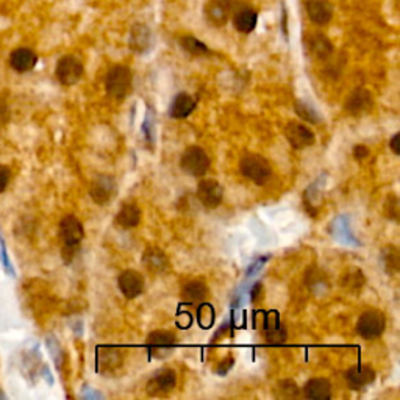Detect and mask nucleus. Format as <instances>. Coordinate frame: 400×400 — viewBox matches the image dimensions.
Masks as SVG:
<instances>
[{
	"label": "nucleus",
	"mask_w": 400,
	"mask_h": 400,
	"mask_svg": "<svg viewBox=\"0 0 400 400\" xmlns=\"http://www.w3.org/2000/svg\"><path fill=\"white\" fill-rule=\"evenodd\" d=\"M60 238L63 241V258L66 263H71L74 260L75 253L78 250V246L84 238V230L82 222L78 221L75 216H66L61 219L60 222Z\"/></svg>",
	"instance_id": "obj_1"
},
{
	"label": "nucleus",
	"mask_w": 400,
	"mask_h": 400,
	"mask_svg": "<svg viewBox=\"0 0 400 400\" xmlns=\"http://www.w3.org/2000/svg\"><path fill=\"white\" fill-rule=\"evenodd\" d=\"M133 75L130 67L127 66H113L105 78V88L110 97L116 100L126 99L132 91Z\"/></svg>",
	"instance_id": "obj_2"
},
{
	"label": "nucleus",
	"mask_w": 400,
	"mask_h": 400,
	"mask_svg": "<svg viewBox=\"0 0 400 400\" xmlns=\"http://www.w3.org/2000/svg\"><path fill=\"white\" fill-rule=\"evenodd\" d=\"M239 171L247 180L258 187L266 185L272 177V167L269 161L258 154H247L239 163Z\"/></svg>",
	"instance_id": "obj_3"
},
{
	"label": "nucleus",
	"mask_w": 400,
	"mask_h": 400,
	"mask_svg": "<svg viewBox=\"0 0 400 400\" xmlns=\"http://www.w3.org/2000/svg\"><path fill=\"white\" fill-rule=\"evenodd\" d=\"M180 166L183 172H187L191 177H202L205 176L208 169H210V156L207 152L197 145H191L183 152L182 158H180Z\"/></svg>",
	"instance_id": "obj_4"
},
{
	"label": "nucleus",
	"mask_w": 400,
	"mask_h": 400,
	"mask_svg": "<svg viewBox=\"0 0 400 400\" xmlns=\"http://www.w3.org/2000/svg\"><path fill=\"white\" fill-rule=\"evenodd\" d=\"M385 325L386 320L383 313L377 311V309H369V311H364L360 316L357 322V331L363 340H377L385 331Z\"/></svg>",
	"instance_id": "obj_5"
},
{
	"label": "nucleus",
	"mask_w": 400,
	"mask_h": 400,
	"mask_svg": "<svg viewBox=\"0 0 400 400\" xmlns=\"http://www.w3.org/2000/svg\"><path fill=\"white\" fill-rule=\"evenodd\" d=\"M55 75L58 78V82L64 86H72L80 82L83 77V64L82 61L74 55H66L63 58H60L56 63Z\"/></svg>",
	"instance_id": "obj_6"
},
{
	"label": "nucleus",
	"mask_w": 400,
	"mask_h": 400,
	"mask_svg": "<svg viewBox=\"0 0 400 400\" xmlns=\"http://www.w3.org/2000/svg\"><path fill=\"white\" fill-rule=\"evenodd\" d=\"M177 386V374L174 369L163 368L150 377L145 385V392L152 397H161L171 392Z\"/></svg>",
	"instance_id": "obj_7"
},
{
	"label": "nucleus",
	"mask_w": 400,
	"mask_h": 400,
	"mask_svg": "<svg viewBox=\"0 0 400 400\" xmlns=\"http://www.w3.org/2000/svg\"><path fill=\"white\" fill-rule=\"evenodd\" d=\"M177 346V336L169 330H155L148 336V347L154 358H166Z\"/></svg>",
	"instance_id": "obj_8"
},
{
	"label": "nucleus",
	"mask_w": 400,
	"mask_h": 400,
	"mask_svg": "<svg viewBox=\"0 0 400 400\" xmlns=\"http://www.w3.org/2000/svg\"><path fill=\"white\" fill-rule=\"evenodd\" d=\"M197 199L207 208H216L222 204L224 188L213 178H204L197 185Z\"/></svg>",
	"instance_id": "obj_9"
},
{
	"label": "nucleus",
	"mask_w": 400,
	"mask_h": 400,
	"mask_svg": "<svg viewBox=\"0 0 400 400\" xmlns=\"http://www.w3.org/2000/svg\"><path fill=\"white\" fill-rule=\"evenodd\" d=\"M117 194L116 180L110 176H99L91 183L89 196L97 205H106Z\"/></svg>",
	"instance_id": "obj_10"
},
{
	"label": "nucleus",
	"mask_w": 400,
	"mask_h": 400,
	"mask_svg": "<svg viewBox=\"0 0 400 400\" xmlns=\"http://www.w3.org/2000/svg\"><path fill=\"white\" fill-rule=\"evenodd\" d=\"M285 137L294 149H305L316 143L314 133L309 130L307 126H302L301 122H296V121H291L286 123Z\"/></svg>",
	"instance_id": "obj_11"
},
{
	"label": "nucleus",
	"mask_w": 400,
	"mask_h": 400,
	"mask_svg": "<svg viewBox=\"0 0 400 400\" xmlns=\"http://www.w3.org/2000/svg\"><path fill=\"white\" fill-rule=\"evenodd\" d=\"M263 333L269 344H283L288 331L280 322L277 311H269L263 316Z\"/></svg>",
	"instance_id": "obj_12"
},
{
	"label": "nucleus",
	"mask_w": 400,
	"mask_h": 400,
	"mask_svg": "<svg viewBox=\"0 0 400 400\" xmlns=\"http://www.w3.org/2000/svg\"><path fill=\"white\" fill-rule=\"evenodd\" d=\"M117 285L123 296L127 298H134L143 294L144 291V277L138 270L127 269L121 272L119 279H117Z\"/></svg>",
	"instance_id": "obj_13"
},
{
	"label": "nucleus",
	"mask_w": 400,
	"mask_h": 400,
	"mask_svg": "<svg viewBox=\"0 0 400 400\" xmlns=\"http://www.w3.org/2000/svg\"><path fill=\"white\" fill-rule=\"evenodd\" d=\"M373 106H374L373 94H370L368 89L358 88V89H355L351 95H349L344 108L349 115L362 116L373 110Z\"/></svg>",
	"instance_id": "obj_14"
},
{
	"label": "nucleus",
	"mask_w": 400,
	"mask_h": 400,
	"mask_svg": "<svg viewBox=\"0 0 400 400\" xmlns=\"http://www.w3.org/2000/svg\"><path fill=\"white\" fill-rule=\"evenodd\" d=\"M308 18L316 25H327L333 18V7L330 0H305Z\"/></svg>",
	"instance_id": "obj_15"
},
{
	"label": "nucleus",
	"mask_w": 400,
	"mask_h": 400,
	"mask_svg": "<svg viewBox=\"0 0 400 400\" xmlns=\"http://www.w3.org/2000/svg\"><path fill=\"white\" fill-rule=\"evenodd\" d=\"M346 381L351 390H363L375 381V370L369 366H353L346 373Z\"/></svg>",
	"instance_id": "obj_16"
},
{
	"label": "nucleus",
	"mask_w": 400,
	"mask_h": 400,
	"mask_svg": "<svg viewBox=\"0 0 400 400\" xmlns=\"http://www.w3.org/2000/svg\"><path fill=\"white\" fill-rule=\"evenodd\" d=\"M36 63L38 55L33 52L32 49L19 47L13 50V54L10 55V66L13 67L16 72H21V74L32 71L33 67L36 66Z\"/></svg>",
	"instance_id": "obj_17"
},
{
	"label": "nucleus",
	"mask_w": 400,
	"mask_h": 400,
	"mask_svg": "<svg viewBox=\"0 0 400 400\" xmlns=\"http://www.w3.org/2000/svg\"><path fill=\"white\" fill-rule=\"evenodd\" d=\"M143 264L152 274H163L169 268V258L158 247H148L143 255Z\"/></svg>",
	"instance_id": "obj_18"
},
{
	"label": "nucleus",
	"mask_w": 400,
	"mask_h": 400,
	"mask_svg": "<svg viewBox=\"0 0 400 400\" xmlns=\"http://www.w3.org/2000/svg\"><path fill=\"white\" fill-rule=\"evenodd\" d=\"M305 46L308 52L319 60H327L333 54V44L322 33H314V35L307 36Z\"/></svg>",
	"instance_id": "obj_19"
},
{
	"label": "nucleus",
	"mask_w": 400,
	"mask_h": 400,
	"mask_svg": "<svg viewBox=\"0 0 400 400\" xmlns=\"http://www.w3.org/2000/svg\"><path fill=\"white\" fill-rule=\"evenodd\" d=\"M230 3L227 0H211L205 8L208 22L214 27H222L227 24L230 16Z\"/></svg>",
	"instance_id": "obj_20"
},
{
	"label": "nucleus",
	"mask_w": 400,
	"mask_h": 400,
	"mask_svg": "<svg viewBox=\"0 0 400 400\" xmlns=\"http://www.w3.org/2000/svg\"><path fill=\"white\" fill-rule=\"evenodd\" d=\"M196 100L188 93H180L174 97L171 106H169V116L174 119H185L196 110Z\"/></svg>",
	"instance_id": "obj_21"
},
{
	"label": "nucleus",
	"mask_w": 400,
	"mask_h": 400,
	"mask_svg": "<svg viewBox=\"0 0 400 400\" xmlns=\"http://www.w3.org/2000/svg\"><path fill=\"white\" fill-rule=\"evenodd\" d=\"M305 285L314 296H324L330 290V281L324 270L319 268H309L305 272Z\"/></svg>",
	"instance_id": "obj_22"
},
{
	"label": "nucleus",
	"mask_w": 400,
	"mask_h": 400,
	"mask_svg": "<svg viewBox=\"0 0 400 400\" xmlns=\"http://www.w3.org/2000/svg\"><path fill=\"white\" fill-rule=\"evenodd\" d=\"M152 41V33L149 27L144 24H137L130 32V39H128V46L134 54H144L148 52Z\"/></svg>",
	"instance_id": "obj_23"
},
{
	"label": "nucleus",
	"mask_w": 400,
	"mask_h": 400,
	"mask_svg": "<svg viewBox=\"0 0 400 400\" xmlns=\"http://www.w3.org/2000/svg\"><path fill=\"white\" fill-rule=\"evenodd\" d=\"M331 233H333V236L338 241L344 242V244L360 246V241L355 238V235L352 233L351 219H349V216H346V214L338 216L335 219V222L331 224Z\"/></svg>",
	"instance_id": "obj_24"
},
{
	"label": "nucleus",
	"mask_w": 400,
	"mask_h": 400,
	"mask_svg": "<svg viewBox=\"0 0 400 400\" xmlns=\"http://www.w3.org/2000/svg\"><path fill=\"white\" fill-rule=\"evenodd\" d=\"M303 394L307 399L329 400L331 399V385L327 379H311L303 386Z\"/></svg>",
	"instance_id": "obj_25"
},
{
	"label": "nucleus",
	"mask_w": 400,
	"mask_h": 400,
	"mask_svg": "<svg viewBox=\"0 0 400 400\" xmlns=\"http://www.w3.org/2000/svg\"><path fill=\"white\" fill-rule=\"evenodd\" d=\"M208 296V288L202 280H191L182 290V298L185 303L189 305H196V303H202Z\"/></svg>",
	"instance_id": "obj_26"
},
{
	"label": "nucleus",
	"mask_w": 400,
	"mask_h": 400,
	"mask_svg": "<svg viewBox=\"0 0 400 400\" xmlns=\"http://www.w3.org/2000/svg\"><path fill=\"white\" fill-rule=\"evenodd\" d=\"M97 363H99V370H102L104 374H113L116 370V368H119L121 366L122 357H121V353L117 352V349L102 347V349H99Z\"/></svg>",
	"instance_id": "obj_27"
},
{
	"label": "nucleus",
	"mask_w": 400,
	"mask_h": 400,
	"mask_svg": "<svg viewBox=\"0 0 400 400\" xmlns=\"http://www.w3.org/2000/svg\"><path fill=\"white\" fill-rule=\"evenodd\" d=\"M141 222V210L138 205L134 204H126L121 207V210L117 211L116 224L123 230H130L138 227Z\"/></svg>",
	"instance_id": "obj_28"
},
{
	"label": "nucleus",
	"mask_w": 400,
	"mask_h": 400,
	"mask_svg": "<svg viewBox=\"0 0 400 400\" xmlns=\"http://www.w3.org/2000/svg\"><path fill=\"white\" fill-rule=\"evenodd\" d=\"M257 22H258V13L257 11H253L250 8H244V10H239L238 13L233 16V25L236 30L239 33H252L255 30L257 27Z\"/></svg>",
	"instance_id": "obj_29"
},
{
	"label": "nucleus",
	"mask_w": 400,
	"mask_h": 400,
	"mask_svg": "<svg viewBox=\"0 0 400 400\" xmlns=\"http://www.w3.org/2000/svg\"><path fill=\"white\" fill-rule=\"evenodd\" d=\"M364 285V274L360 269H349L342 277V288L347 291H360Z\"/></svg>",
	"instance_id": "obj_30"
},
{
	"label": "nucleus",
	"mask_w": 400,
	"mask_h": 400,
	"mask_svg": "<svg viewBox=\"0 0 400 400\" xmlns=\"http://www.w3.org/2000/svg\"><path fill=\"white\" fill-rule=\"evenodd\" d=\"M180 46L187 50L188 54L196 56H204L210 54V49L194 36H182L180 38Z\"/></svg>",
	"instance_id": "obj_31"
},
{
	"label": "nucleus",
	"mask_w": 400,
	"mask_h": 400,
	"mask_svg": "<svg viewBox=\"0 0 400 400\" xmlns=\"http://www.w3.org/2000/svg\"><path fill=\"white\" fill-rule=\"evenodd\" d=\"M294 108H296L297 116L301 117V119H303V121H307L309 123L322 122V117H320V115L316 111V108H314V106H311L309 104H307V102H303V100H297Z\"/></svg>",
	"instance_id": "obj_32"
},
{
	"label": "nucleus",
	"mask_w": 400,
	"mask_h": 400,
	"mask_svg": "<svg viewBox=\"0 0 400 400\" xmlns=\"http://www.w3.org/2000/svg\"><path fill=\"white\" fill-rule=\"evenodd\" d=\"M383 263H385V268L390 274H396L399 270V263H400V258H399V250L396 249L394 246H388L383 249Z\"/></svg>",
	"instance_id": "obj_33"
},
{
	"label": "nucleus",
	"mask_w": 400,
	"mask_h": 400,
	"mask_svg": "<svg viewBox=\"0 0 400 400\" xmlns=\"http://www.w3.org/2000/svg\"><path fill=\"white\" fill-rule=\"evenodd\" d=\"M197 320H199L202 329H210L214 324V308L210 303L205 302L200 303L199 311H197Z\"/></svg>",
	"instance_id": "obj_34"
},
{
	"label": "nucleus",
	"mask_w": 400,
	"mask_h": 400,
	"mask_svg": "<svg viewBox=\"0 0 400 400\" xmlns=\"http://www.w3.org/2000/svg\"><path fill=\"white\" fill-rule=\"evenodd\" d=\"M319 204H320V193H319L318 183H314L307 189V193H305V205L308 208L309 214H316Z\"/></svg>",
	"instance_id": "obj_35"
},
{
	"label": "nucleus",
	"mask_w": 400,
	"mask_h": 400,
	"mask_svg": "<svg viewBox=\"0 0 400 400\" xmlns=\"http://www.w3.org/2000/svg\"><path fill=\"white\" fill-rule=\"evenodd\" d=\"M279 390L283 394V397H297L298 386L292 380H283L279 383Z\"/></svg>",
	"instance_id": "obj_36"
},
{
	"label": "nucleus",
	"mask_w": 400,
	"mask_h": 400,
	"mask_svg": "<svg viewBox=\"0 0 400 400\" xmlns=\"http://www.w3.org/2000/svg\"><path fill=\"white\" fill-rule=\"evenodd\" d=\"M143 132L145 134V139L150 141V143H154V138H155V121H154V115L149 111L148 117H145V121L143 123Z\"/></svg>",
	"instance_id": "obj_37"
},
{
	"label": "nucleus",
	"mask_w": 400,
	"mask_h": 400,
	"mask_svg": "<svg viewBox=\"0 0 400 400\" xmlns=\"http://www.w3.org/2000/svg\"><path fill=\"white\" fill-rule=\"evenodd\" d=\"M268 260H269V255L257 258L255 261L250 263L249 269H247V277H253V275H257L258 272H260V270L264 268V264H266V261H268Z\"/></svg>",
	"instance_id": "obj_38"
},
{
	"label": "nucleus",
	"mask_w": 400,
	"mask_h": 400,
	"mask_svg": "<svg viewBox=\"0 0 400 400\" xmlns=\"http://www.w3.org/2000/svg\"><path fill=\"white\" fill-rule=\"evenodd\" d=\"M397 213H399V208H397L396 196H390L386 199V216L390 219H397Z\"/></svg>",
	"instance_id": "obj_39"
},
{
	"label": "nucleus",
	"mask_w": 400,
	"mask_h": 400,
	"mask_svg": "<svg viewBox=\"0 0 400 400\" xmlns=\"http://www.w3.org/2000/svg\"><path fill=\"white\" fill-rule=\"evenodd\" d=\"M10 178H11L10 169L7 166L0 165V193H3V191L7 189L8 183H10Z\"/></svg>",
	"instance_id": "obj_40"
},
{
	"label": "nucleus",
	"mask_w": 400,
	"mask_h": 400,
	"mask_svg": "<svg viewBox=\"0 0 400 400\" xmlns=\"http://www.w3.org/2000/svg\"><path fill=\"white\" fill-rule=\"evenodd\" d=\"M264 297V286L263 283H255L250 288V301L253 303H258L260 301H263Z\"/></svg>",
	"instance_id": "obj_41"
},
{
	"label": "nucleus",
	"mask_w": 400,
	"mask_h": 400,
	"mask_svg": "<svg viewBox=\"0 0 400 400\" xmlns=\"http://www.w3.org/2000/svg\"><path fill=\"white\" fill-rule=\"evenodd\" d=\"M369 155V149L368 145H363V144H358L353 148V156L357 158L358 161H363L364 158H368Z\"/></svg>",
	"instance_id": "obj_42"
},
{
	"label": "nucleus",
	"mask_w": 400,
	"mask_h": 400,
	"mask_svg": "<svg viewBox=\"0 0 400 400\" xmlns=\"http://www.w3.org/2000/svg\"><path fill=\"white\" fill-rule=\"evenodd\" d=\"M8 121H10V108L3 100H0V128H2L3 126H7Z\"/></svg>",
	"instance_id": "obj_43"
},
{
	"label": "nucleus",
	"mask_w": 400,
	"mask_h": 400,
	"mask_svg": "<svg viewBox=\"0 0 400 400\" xmlns=\"http://www.w3.org/2000/svg\"><path fill=\"white\" fill-rule=\"evenodd\" d=\"M232 366H233V358H232V357H228L227 360H224L222 364L217 368V374H219V375H225V374L228 373V369L232 368Z\"/></svg>",
	"instance_id": "obj_44"
},
{
	"label": "nucleus",
	"mask_w": 400,
	"mask_h": 400,
	"mask_svg": "<svg viewBox=\"0 0 400 400\" xmlns=\"http://www.w3.org/2000/svg\"><path fill=\"white\" fill-rule=\"evenodd\" d=\"M399 141H400V133H396L390 141V148L396 155H400V145H399Z\"/></svg>",
	"instance_id": "obj_45"
},
{
	"label": "nucleus",
	"mask_w": 400,
	"mask_h": 400,
	"mask_svg": "<svg viewBox=\"0 0 400 400\" xmlns=\"http://www.w3.org/2000/svg\"><path fill=\"white\" fill-rule=\"evenodd\" d=\"M227 2H232V0H227Z\"/></svg>",
	"instance_id": "obj_46"
}]
</instances>
